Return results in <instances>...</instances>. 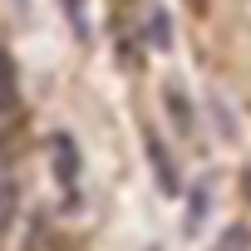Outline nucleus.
<instances>
[{"instance_id":"f257e3e1","label":"nucleus","mask_w":251,"mask_h":251,"mask_svg":"<svg viewBox=\"0 0 251 251\" xmlns=\"http://www.w3.org/2000/svg\"><path fill=\"white\" fill-rule=\"evenodd\" d=\"M50 168H54V182H59V187L69 192V202H74V197H79V168H84V163H79V143H74L69 133H54V138H50Z\"/></svg>"},{"instance_id":"f03ea898","label":"nucleus","mask_w":251,"mask_h":251,"mask_svg":"<svg viewBox=\"0 0 251 251\" xmlns=\"http://www.w3.org/2000/svg\"><path fill=\"white\" fill-rule=\"evenodd\" d=\"M138 20H143V45H153V50H168L173 45V20H168V10L158 5V0H143V10H138Z\"/></svg>"},{"instance_id":"7ed1b4c3","label":"nucleus","mask_w":251,"mask_h":251,"mask_svg":"<svg viewBox=\"0 0 251 251\" xmlns=\"http://www.w3.org/2000/svg\"><path fill=\"white\" fill-rule=\"evenodd\" d=\"M148 163H153V173H158V187L168 192V197H177V168H173V153H168V143L158 138V133H148Z\"/></svg>"},{"instance_id":"20e7f679","label":"nucleus","mask_w":251,"mask_h":251,"mask_svg":"<svg viewBox=\"0 0 251 251\" xmlns=\"http://www.w3.org/2000/svg\"><path fill=\"white\" fill-rule=\"evenodd\" d=\"M163 103H168V113H173V123L182 133H192V103H187V94L177 89V84H163Z\"/></svg>"},{"instance_id":"39448f33","label":"nucleus","mask_w":251,"mask_h":251,"mask_svg":"<svg viewBox=\"0 0 251 251\" xmlns=\"http://www.w3.org/2000/svg\"><path fill=\"white\" fill-rule=\"evenodd\" d=\"M15 207H20V187H15V177H10V168H0V231L10 226V217H15Z\"/></svg>"},{"instance_id":"423d86ee","label":"nucleus","mask_w":251,"mask_h":251,"mask_svg":"<svg viewBox=\"0 0 251 251\" xmlns=\"http://www.w3.org/2000/svg\"><path fill=\"white\" fill-rule=\"evenodd\" d=\"M59 10L74 25V40H89V10H84V0H59Z\"/></svg>"},{"instance_id":"0eeeda50","label":"nucleus","mask_w":251,"mask_h":251,"mask_svg":"<svg viewBox=\"0 0 251 251\" xmlns=\"http://www.w3.org/2000/svg\"><path fill=\"white\" fill-rule=\"evenodd\" d=\"M217 251H251V231H246V226H231V231H222Z\"/></svg>"},{"instance_id":"6e6552de","label":"nucleus","mask_w":251,"mask_h":251,"mask_svg":"<svg viewBox=\"0 0 251 251\" xmlns=\"http://www.w3.org/2000/svg\"><path fill=\"white\" fill-rule=\"evenodd\" d=\"M207 192H212V182H197V192H192V197H197V202H192V207H187V231H192V226H197V222H202V217H207Z\"/></svg>"},{"instance_id":"1a4fd4ad","label":"nucleus","mask_w":251,"mask_h":251,"mask_svg":"<svg viewBox=\"0 0 251 251\" xmlns=\"http://www.w3.org/2000/svg\"><path fill=\"white\" fill-rule=\"evenodd\" d=\"M187 5H192V10H207V5H212V0H187Z\"/></svg>"}]
</instances>
